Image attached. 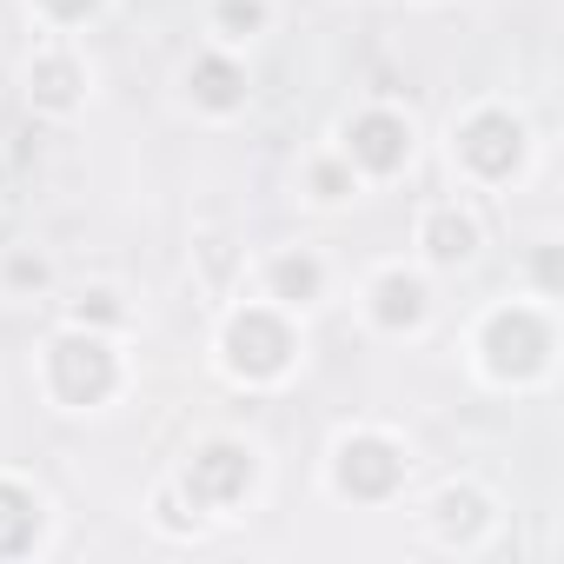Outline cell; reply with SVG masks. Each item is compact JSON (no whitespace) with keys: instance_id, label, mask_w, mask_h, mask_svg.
Instances as JSON below:
<instances>
[{"instance_id":"13","label":"cell","mask_w":564,"mask_h":564,"mask_svg":"<svg viewBox=\"0 0 564 564\" xmlns=\"http://www.w3.org/2000/svg\"><path fill=\"white\" fill-rule=\"evenodd\" d=\"M47 8H54L61 21H74V14H87V8H94V0H47Z\"/></svg>"},{"instance_id":"5","label":"cell","mask_w":564,"mask_h":564,"mask_svg":"<svg viewBox=\"0 0 564 564\" xmlns=\"http://www.w3.org/2000/svg\"><path fill=\"white\" fill-rule=\"evenodd\" d=\"M339 478H346L352 491H386V485L399 478V458H392V445H379V438H359V445H346V465H339Z\"/></svg>"},{"instance_id":"2","label":"cell","mask_w":564,"mask_h":564,"mask_svg":"<svg viewBox=\"0 0 564 564\" xmlns=\"http://www.w3.org/2000/svg\"><path fill=\"white\" fill-rule=\"evenodd\" d=\"M232 359L246 372H279V366H286V333H279L265 313H252V319L232 326Z\"/></svg>"},{"instance_id":"11","label":"cell","mask_w":564,"mask_h":564,"mask_svg":"<svg viewBox=\"0 0 564 564\" xmlns=\"http://www.w3.org/2000/svg\"><path fill=\"white\" fill-rule=\"evenodd\" d=\"M41 80H47V87H41V94H47V100H67V80H74V74H67V67H47V74H41Z\"/></svg>"},{"instance_id":"10","label":"cell","mask_w":564,"mask_h":564,"mask_svg":"<svg viewBox=\"0 0 564 564\" xmlns=\"http://www.w3.org/2000/svg\"><path fill=\"white\" fill-rule=\"evenodd\" d=\"M313 279H319L313 259H286V265H279V286H286V293H313Z\"/></svg>"},{"instance_id":"6","label":"cell","mask_w":564,"mask_h":564,"mask_svg":"<svg viewBox=\"0 0 564 564\" xmlns=\"http://www.w3.org/2000/svg\"><path fill=\"white\" fill-rule=\"evenodd\" d=\"M246 478H252V465H246L239 452L213 445V452L199 458V471H193V498H232V491H246Z\"/></svg>"},{"instance_id":"9","label":"cell","mask_w":564,"mask_h":564,"mask_svg":"<svg viewBox=\"0 0 564 564\" xmlns=\"http://www.w3.org/2000/svg\"><path fill=\"white\" fill-rule=\"evenodd\" d=\"M232 94H239V74H232V67H219V61H206V67H199V100L226 107Z\"/></svg>"},{"instance_id":"12","label":"cell","mask_w":564,"mask_h":564,"mask_svg":"<svg viewBox=\"0 0 564 564\" xmlns=\"http://www.w3.org/2000/svg\"><path fill=\"white\" fill-rule=\"evenodd\" d=\"M226 21H232V28H252L259 8H252V0H226Z\"/></svg>"},{"instance_id":"8","label":"cell","mask_w":564,"mask_h":564,"mask_svg":"<svg viewBox=\"0 0 564 564\" xmlns=\"http://www.w3.org/2000/svg\"><path fill=\"white\" fill-rule=\"evenodd\" d=\"M379 300H386V306H379L386 319H419V300H425V293H419V279H386Z\"/></svg>"},{"instance_id":"4","label":"cell","mask_w":564,"mask_h":564,"mask_svg":"<svg viewBox=\"0 0 564 564\" xmlns=\"http://www.w3.org/2000/svg\"><path fill=\"white\" fill-rule=\"evenodd\" d=\"M352 153H359L366 166L392 173V166L405 160V127H399L392 113H372V120H359V127H352Z\"/></svg>"},{"instance_id":"3","label":"cell","mask_w":564,"mask_h":564,"mask_svg":"<svg viewBox=\"0 0 564 564\" xmlns=\"http://www.w3.org/2000/svg\"><path fill=\"white\" fill-rule=\"evenodd\" d=\"M465 160H471V166H485V173H505V166L518 160V127H511L505 113L471 120V133H465Z\"/></svg>"},{"instance_id":"1","label":"cell","mask_w":564,"mask_h":564,"mask_svg":"<svg viewBox=\"0 0 564 564\" xmlns=\"http://www.w3.org/2000/svg\"><path fill=\"white\" fill-rule=\"evenodd\" d=\"M54 372H61V392H67V399H94V392H107V379H113L107 346H94V339H61V346H54Z\"/></svg>"},{"instance_id":"7","label":"cell","mask_w":564,"mask_h":564,"mask_svg":"<svg viewBox=\"0 0 564 564\" xmlns=\"http://www.w3.org/2000/svg\"><path fill=\"white\" fill-rule=\"evenodd\" d=\"M432 252H438V259H465V252H471V219L438 213V219H432Z\"/></svg>"}]
</instances>
